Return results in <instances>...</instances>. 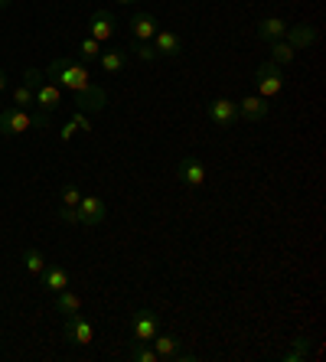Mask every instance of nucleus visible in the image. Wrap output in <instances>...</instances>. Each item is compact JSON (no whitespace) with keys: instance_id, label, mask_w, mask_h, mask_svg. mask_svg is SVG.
<instances>
[{"instance_id":"34","label":"nucleus","mask_w":326,"mask_h":362,"mask_svg":"<svg viewBox=\"0 0 326 362\" xmlns=\"http://www.w3.org/2000/svg\"><path fill=\"white\" fill-rule=\"evenodd\" d=\"M10 4H13V0H0V10H7Z\"/></svg>"},{"instance_id":"16","label":"nucleus","mask_w":326,"mask_h":362,"mask_svg":"<svg viewBox=\"0 0 326 362\" xmlns=\"http://www.w3.org/2000/svg\"><path fill=\"white\" fill-rule=\"evenodd\" d=\"M98 66H101V72H105V76H121V72H124V66H127V52L121 49V46L101 49Z\"/></svg>"},{"instance_id":"29","label":"nucleus","mask_w":326,"mask_h":362,"mask_svg":"<svg viewBox=\"0 0 326 362\" xmlns=\"http://www.w3.org/2000/svg\"><path fill=\"white\" fill-rule=\"evenodd\" d=\"M69 121H72L78 131H92V121H88V115H85V111H76V115H72Z\"/></svg>"},{"instance_id":"8","label":"nucleus","mask_w":326,"mask_h":362,"mask_svg":"<svg viewBox=\"0 0 326 362\" xmlns=\"http://www.w3.org/2000/svg\"><path fill=\"white\" fill-rule=\"evenodd\" d=\"M78 212V226L85 228H95L105 222V216H108V206H105V199H98V196H82V202L76 206Z\"/></svg>"},{"instance_id":"27","label":"nucleus","mask_w":326,"mask_h":362,"mask_svg":"<svg viewBox=\"0 0 326 362\" xmlns=\"http://www.w3.org/2000/svg\"><path fill=\"white\" fill-rule=\"evenodd\" d=\"M62 209H76L78 202H82V189H78L76 183H69V186H62Z\"/></svg>"},{"instance_id":"33","label":"nucleus","mask_w":326,"mask_h":362,"mask_svg":"<svg viewBox=\"0 0 326 362\" xmlns=\"http://www.w3.org/2000/svg\"><path fill=\"white\" fill-rule=\"evenodd\" d=\"M115 4H121V7H131V4H137V0H115Z\"/></svg>"},{"instance_id":"22","label":"nucleus","mask_w":326,"mask_h":362,"mask_svg":"<svg viewBox=\"0 0 326 362\" xmlns=\"http://www.w3.org/2000/svg\"><path fill=\"white\" fill-rule=\"evenodd\" d=\"M76 52H78V62H82V66H92L101 56V42L92 40V36H85V40L76 42Z\"/></svg>"},{"instance_id":"24","label":"nucleus","mask_w":326,"mask_h":362,"mask_svg":"<svg viewBox=\"0 0 326 362\" xmlns=\"http://www.w3.org/2000/svg\"><path fill=\"white\" fill-rule=\"evenodd\" d=\"M127 359H134V362H160L157 353H153V346H151V343H137V339H131Z\"/></svg>"},{"instance_id":"31","label":"nucleus","mask_w":326,"mask_h":362,"mask_svg":"<svg viewBox=\"0 0 326 362\" xmlns=\"http://www.w3.org/2000/svg\"><path fill=\"white\" fill-rule=\"evenodd\" d=\"M59 219H62V222H72V226H78V212H76V209H59Z\"/></svg>"},{"instance_id":"3","label":"nucleus","mask_w":326,"mask_h":362,"mask_svg":"<svg viewBox=\"0 0 326 362\" xmlns=\"http://www.w3.org/2000/svg\"><path fill=\"white\" fill-rule=\"evenodd\" d=\"M281 88H284V72H281V66H274V62H261L258 69H255V95H261V98H277L281 95Z\"/></svg>"},{"instance_id":"20","label":"nucleus","mask_w":326,"mask_h":362,"mask_svg":"<svg viewBox=\"0 0 326 362\" xmlns=\"http://www.w3.org/2000/svg\"><path fill=\"white\" fill-rule=\"evenodd\" d=\"M52 297H56V310L62 313V317L82 310V297H78L72 287H66V291H59V294H52Z\"/></svg>"},{"instance_id":"19","label":"nucleus","mask_w":326,"mask_h":362,"mask_svg":"<svg viewBox=\"0 0 326 362\" xmlns=\"http://www.w3.org/2000/svg\"><path fill=\"white\" fill-rule=\"evenodd\" d=\"M151 346H153V353H157L160 362L180 359V339H176L173 333H157V337L151 339Z\"/></svg>"},{"instance_id":"26","label":"nucleus","mask_w":326,"mask_h":362,"mask_svg":"<svg viewBox=\"0 0 326 362\" xmlns=\"http://www.w3.org/2000/svg\"><path fill=\"white\" fill-rule=\"evenodd\" d=\"M131 52H134V59L141 62H157V49H153V42H144V40H134V46H131Z\"/></svg>"},{"instance_id":"12","label":"nucleus","mask_w":326,"mask_h":362,"mask_svg":"<svg viewBox=\"0 0 326 362\" xmlns=\"http://www.w3.org/2000/svg\"><path fill=\"white\" fill-rule=\"evenodd\" d=\"M40 284L46 294H59V291H66V287L72 284V278H69V271L62 268V264H46L40 274Z\"/></svg>"},{"instance_id":"1","label":"nucleus","mask_w":326,"mask_h":362,"mask_svg":"<svg viewBox=\"0 0 326 362\" xmlns=\"http://www.w3.org/2000/svg\"><path fill=\"white\" fill-rule=\"evenodd\" d=\"M46 76L56 78V85L62 88V92L76 95V92H85V88H92V72H88V66H82L78 59H69V56H59V59H52L50 66H46Z\"/></svg>"},{"instance_id":"32","label":"nucleus","mask_w":326,"mask_h":362,"mask_svg":"<svg viewBox=\"0 0 326 362\" xmlns=\"http://www.w3.org/2000/svg\"><path fill=\"white\" fill-rule=\"evenodd\" d=\"M4 88H7V76H4V69H0V95H4Z\"/></svg>"},{"instance_id":"6","label":"nucleus","mask_w":326,"mask_h":362,"mask_svg":"<svg viewBox=\"0 0 326 362\" xmlns=\"http://www.w3.org/2000/svg\"><path fill=\"white\" fill-rule=\"evenodd\" d=\"M206 115H209V121L216 127L228 131V127L238 124V101H232V98H212L209 105H206Z\"/></svg>"},{"instance_id":"30","label":"nucleus","mask_w":326,"mask_h":362,"mask_svg":"<svg viewBox=\"0 0 326 362\" xmlns=\"http://www.w3.org/2000/svg\"><path fill=\"white\" fill-rule=\"evenodd\" d=\"M72 134H78V127L72 124V121H66V124H62V131H59V141H72Z\"/></svg>"},{"instance_id":"21","label":"nucleus","mask_w":326,"mask_h":362,"mask_svg":"<svg viewBox=\"0 0 326 362\" xmlns=\"http://www.w3.org/2000/svg\"><path fill=\"white\" fill-rule=\"evenodd\" d=\"M271 46V62L274 66H291L293 59H297V49H293L287 40H274V42H268Z\"/></svg>"},{"instance_id":"9","label":"nucleus","mask_w":326,"mask_h":362,"mask_svg":"<svg viewBox=\"0 0 326 362\" xmlns=\"http://www.w3.org/2000/svg\"><path fill=\"white\" fill-rule=\"evenodd\" d=\"M115 33H117V20L111 10H95L92 17H88V36L92 40L108 42V40H115Z\"/></svg>"},{"instance_id":"11","label":"nucleus","mask_w":326,"mask_h":362,"mask_svg":"<svg viewBox=\"0 0 326 362\" xmlns=\"http://www.w3.org/2000/svg\"><path fill=\"white\" fill-rule=\"evenodd\" d=\"M264 118H268V98H261V95H245V98L238 101V121L255 124V121H264Z\"/></svg>"},{"instance_id":"25","label":"nucleus","mask_w":326,"mask_h":362,"mask_svg":"<svg viewBox=\"0 0 326 362\" xmlns=\"http://www.w3.org/2000/svg\"><path fill=\"white\" fill-rule=\"evenodd\" d=\"M13 108H33V85L30 82H20L17 88H13Z\"/></svg>"},{"instance_id":"23","label":"nucleus","mask_w":326,"mask_h":362,"mask_svg":"<svg viewBox=\"0 0 326 362\" xmlns=\"http://www.w3.org/2000/svg\"><path fill=\"white\" fill-rule=\"evenodd\" d=\"M20 262H23V268L30 271V274H36V278H40V274H42V268H46V255H42L40 248H26V252H23V258H20Z\"/></svg>"},{"instance_id":"14","label":"nucleus","mask_w":326,"mask_h":362,"mask_svg":"<svg viewBox=\"0 0 326 362\" xmlns=\"http://www.w3.org/2000/svg\"><path fill=\"white\" fill-rule=\"evenodd\" d=\"M153 49H157L160 59H176L183 52V40L173 33V30H157L153 33Z\"/></svg>"},{"instance_id":"10","label":"nucleus","mask_w":326,"mask_h":362,"mask_svg":"<svg viewBox=\"0 0 326 362\" xmlns=\"http://www.w3.org/2000/svg\"><path fill=\"white\" fill-rule=\"evenodd\" d=\"M72 105H76V111H85V115H92V111H105L108 108V92L98 88V85H92V88L72 95Z\"/></svg>"},{"instance_id":"18","label":"nucleus","mask_w":326,"mask_h":362,"mask_svg":"<svg viewBox=\"0 0 326 362\" xmlns=\"http://www.w3.org/2000/svg\"><path fill=\"white\" fill-rule=\"evenodd\" d=\"M131 36H134V40H144V42H151L153 40V33H157L160 30V23H157V17H153V13H134V17H131Z\"/></svg>"},{"instance_id":"4","label":"nucleus","mask_w":326,"mask_h":362,"mask_svg":"<svg viewBox=\"0 0 326 362\" xmlns=\"http://www.w3.org/2000/svg\"><path fill=\"white\" fill-rule=\"evenodd\" d=\"M33 105L42 115H52V111L62 108V88L56 82H46V78H36L33 82Z\"/></svg>"},{"instance_id":"7","label":"nucleus","mask_w":326,"mask_h":362,"mask_svg":"<svg viewBox=\"0 0 326 362\" xmlns=\"http://www.w3.org/2000/svg\"><path fill=\"white\" fill-rule=\"evenodd\" d=\"M66 339L69 343H76V346H88L95 339V327H92V320H88L82 310L69 313L66 317Z\"/></svg>"},{"instance_id":"13","label":"nucleus","mask_w":326,"mask_h":362,"mask_svg":"<svg viewBox=\"0 0 326 362\" xmlns=\"http://www.w3.org/2000/svg\"><path fill=\"white\" fill-rule=\"evenodd\" d=\"M284 40L291 42L293 49L301 52V49H310L313 42L320 40V30L313 23H297V26H287V33H284Z\"/></svg>"},{"instance_id":"2","label":"nucleus","mask_w":326,"mask_h":362,"mask_svg":"<svg viewBox=\"0 0 326 362\" xmlns=\"http://www.w3.org/2000/svg\"><path fill=\"white\" fill-rule=\"evenodd\" d=\"M50 124V115H30L26 108H4L0 111V134L4 137H17V134H26V131H33V127H46Z\"/></svg>"},{"instance_id":"17","label":"nucleus","mask_w":326,"mask_h":362,"mask_svg":"<svg viewBox=\"0 0 326 362\" xmlns=\"http://www.w3.org/2000/svg\"><path fill=\"white\" fill-rule=\"evenodd\" d=\"M287 26H291V23H287L284 17H264V20H258V23H255V33H258V40L274 42V40H284Z\"/></svg>"},{"instance_id":"5","label":"nucleus","mask_w":326,"mask_h":362,"mask_svg":"<svg viewBox=\"0 0 326 362\" xmlns=\"http://www.w3.org/2000/svg\"><path fill=\"white\" fill-rule=\"evenodd\" d=\"M127 329H131V339H137V343H151V339L160 333V317L151 310V307H144V310H137L134 317H131Z\"/></svg>"},{"instance_id":"28","label":"nucleus","mask_w":326,"mask_h":362,"mask_svg":"<svg viewBox=\"0 0 326 362\" xmlns=\"http://www.w3.org/2000/svg\"><path fill=\"white\" fill-rule=\"evenodd\" d=\"M303 356H307V339H297V346H293V349L284 356V359H287V362H297V359H303Z\"/></svg>"},{"instance_id":"15","label":"nucleus","mask_w":326,"mask_h":362,"mask_svg":"<svg viewBox=\"0 0 326 362\" xmlns=\"http://www.w3.org/2000/svg\"><path fill=\"white\" fill-rule=\"evenodd\" d=\"M176 173H180V180H183L190 189H199V186L206 183V167H202L199 157H183L180 167H176Z\"/></svg>"}]
</instances>
